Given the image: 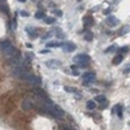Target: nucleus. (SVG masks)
I'll list each match as a JSON object with an SVG mask.
<instances>
[{"label": "nucleus", "mask_w": 130, "mask_h": 130, "mask_svg": "<svg viewBox=\"0 0 130 130\" xmlns=\"http://www.w3.org/2000/svg\"><path fill=\"white\" fill-rule=\"evenodd\" d=\"M108 22H109V25H116L117 20L115 17H109V18H108Z\"/></svg>", "instance_id": "2"}, {"label": "nucleus", "mask_w": 130, "mask_h": 130, "mask_svg": "<svg viewBox=\"0 0 130 130\" xmlns=\"http://www.w3.org/2000/svg\"><path fill=\"white\" fill-rule=\"evenodd\" d=\"M121 61H122V56H121V55H119V56L115 57V60H113V64H120Z\"/></svg>", "instance_id": "1"}]
</instances>
